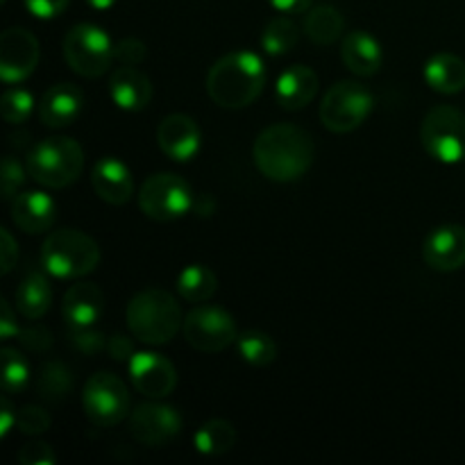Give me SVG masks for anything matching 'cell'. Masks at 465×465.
Listing matches in <instances>:
<instances>
[{"label":"cell","mask_w":465,"mask_h":465,"mask_svg":"<svg viewBox=\"0 0 465 465\" xmlns=\"http://www.w3.org/2000/svg\"><path fill=\"white\" fill-rule=\"evenodd\" d=\"M316 145L307 130L291 123L266 127L252 145L254 166L266 180L295 182L312 168Z\"/></svg>","instance_id":"cell-1"},{"label":"cell","mask_w":465,"mask_h":465,"mask_svg":"<svg viewBox=\"0 0 465 465\" xmlns=\"http://www.w3.org/2000/svg\"><path fill=\"white\" fill-rule=\"evenodd\" d=\"M266 66L257 53L236 50L218 59L207 75V94L218 107L243 109L262 95Z\"/></svg>","instance_id":"cell-2"},{"label":"cell","mask_w":465,"mask_h":465,"mask_svg":"<svg viewBox=\"0 0 465 465\" xmlns=\"http://www.w3.org/2000/svg\"><path fill=\"white\" fill-rule=\"evenodd\" d=\"M127 330L145 345L171 343L182 330V309L163 289H145L130 300L125 309Z\"/></svg>","instance_id":"cell-3"},{"label":"cell","mask_w":465,"mask_h":465,"mask_svg":"<svg viewBox=\"0 0 465 465\" xmlns=\"http://www.w3.org/2000/svg\"><path fill=\"white\" fill-rule=\"evenodd\" d=\"M100 248L80 230H54L41 245V266L57 280H80L98 268Z\"/></svg>","instance_id":"cell-4"},{"label":"cell","mask_w":465,"mask_h":465,"mask_svg":"<svg viewBox=\"0 0 465 465\" xmlns=\"http://www.w3.org/2000/svg\"><path fill=\"white\" fill-rule=\"evenodd\" d=\"M84 171L82 145L71 136L39 141L27 154V175L45 189H66Z\"/></svg>","instance_id":"cell-5"},{"label":"cell","mask_w":465,"mask_h":465,"mask_svg":"<svg viewBox=\"0 0 465 465\" xmlns=\"http://www.w3.org/2000/svg\"><path fill=\"white\" fill-rule=\"evenodd\" d=\"M375 107L371 89L354 80L336 82L325 95H322L318 116L321 123L334 134H348L363 125Z\"/></svg>","instance_id":"cell-6"},{"label":"cell","mask_w":465,"mask_h":465,"mask_svg":"<svg viewBox=\"0 0 465 465\" xmlns=\"http://www.w3.org/2000/svg\"><path fill=\"white\" fill-rule=\"evenodd\" d=\"M420 141L436 162H465V114L452 104H436L422 121Z\"/></svg>","instance_id":"cell-7"},{"label":"cell","mask_w":465,"mask_h":465,"mask_svg":"<svg viewBox=\"0 0 465 465\" xmlns=\"http://www.w3.org/2000/svg\"><path fill=\"white\" fill-rule=\"evenodd\" d=\"M64 59L82 77H100L114 59L112 36L94 23H80L64 36Z\"/></svg>","instance_id":"cell-8"},{"label":"cell","mask_w":465,"mask_h":465,"mask_svg":"<svg viewBox=\"0 0 465 465\" xmlns=\"http://www.w3.org/2000/svg\"><path fill=\"white\" fill-rule=\"evenodd\" d=\"M193 191L189 182L175 173H154L141 184L139 209L157 223H171L193 209Z\"/></svg>","instance_id":"cell-9"},{"label":"cell","mask_w":465,"mask_h":465,"mask_svg":"<svg viewBox=\"0 0 465 465\" xmlns=\"http://www.w3.org/2000/svg\"><path fill=\"white\" fill-rule=\"evenodd\" d=\"M82 407L95 427H116L130 411V395L121 377L114 372H95L82 391Z\"/></svg>","instance_id":"cell-10"},{"label":"cell","mask_w":465,"mask_h":465,"mask_svg":"<svg viewBox=\"0 0 465 465\" xmlns=\"http://www.w3.org/2000/svg\"><path fill=\"white\" fill-rule=\"evenodd\" d=\"M184 331L186 343L193 350L204 354H216L230 348L239 339V330L232 318L223 307H212V304H200L198 309L184 318Z\"/></svg>","instance_id":"cell-11"},{"label":"cell","mask_w":465,"mask_h":465,"mask_svg":"<svg viewBox=\"0 0 465 465\" xmlns=\"http://www.w3.org/2000/svg\"><path fill=\"white\" fill-rule=\"evenodd\" d=\"M184 427L180 411L171 404H141L130 416V434L145 448H163L171 443Z\"/></svg>","instance_id":"cell-12"},{"label":"cell","mask_w":465,"mask_h":465,"mask_svg":"<svg viewBox=\"0 0 465 465\" xmlns=\"http://www.w3.org/2000/svg\"><path fill=\"white\" fill-rule=\"evenodd\" d=\"M39 66V39L25 27H9L0 35V77L5 84L27 80Z\"/></svg>","instance_id":"cell-13"},{"label":"cell","mask_w":465,"mask_h":465,"mask_svg":"<svg viewBox=\"0 0 465 465\" xmlns=\"http://www.w3.org/2000/svg\"><path fill=\"white\" fill-rule=\"evenodd\" d=\"M127 372L132 386L150 400L168 398L177 386L175 366L157 352H136L127 363Z\"/></svg>","instance_id":"cell-14"},{"label":"cell","mask_w":465,"mask_h":465,"mask_svg":"<svg viewBox=\"0 0 465 465\" xmlns=\"http://www.w3.org/2000/svg\"><path fill=\"white\" fill-rule=\"evenodd\" d=\"M157 145L173 162H191L203 148V130L186 114H168L157 127Z\"/></svg>","instance_id":"cell-15"},{"label":"cell","mask_w":465,"mask_h":465,"mask_svg":"<svg viewBox=\"0 0 465 465\" xmlns=\"http://www.w3.org/2000/svg\"><path fill=\"white\" fill-rule=\"evenodd\" d=\"M422 259L430 268L452 272L465 266V227L440 225L422 243Z\"/></svg>","instance_id":"cell-16"},{"label":"cell","mask_w":465,"mask_h":465,"mask_svg":"<svg viewBox=\"0 0 465 465\" xmlns=\"http://www.w3.org/2000/svg\"><path fill=\"white\" fill-rule=\"evenodd\" d=\"M82 112H84V94L75 84H68V82H59V84L50 86L41 95L39 107H36L39 121L45 127H53V130H64V127L73 125Z\"/></svg>","instance_id":"cell-17"},{"label":"cell","mask_w":465,"mask_h":465,"mask_svg":"<svg viewBox=\"0 0 465 465\" xmlns=\"http://www.w3.org/2000/svg\"><path fill=\"white\" fill-rule=\"evenodd\" d=\"M91 186L103 203L112 207H123L130 203L134 193V180L132 171L116 157H103L95 162L91 171Z\"/></svg>","instance_id":"cell-18"},{"label":"cell","mask_w":465,"mask_h":465,"mask_svg":"<svg viewBox=\"0 0 465 465\" xmlns=\"http://www.w3.org/2000/svg\"><path fill=\"white\" fill-rule=\"evenodd\" d=\"M57 218V203L45 191H23L12 198V221L25 234L50 230Z\"/></svg>","instance_id":"cell-19"},{"label":"cell","mask_w":465,"mask_h":465,"mask_svg":"<svg viewBox=\"0 0 465 465\" xmlns=\"http://www.w3.org/2000/svg\"><path fill=\"white\" fill-rule=\"evenodd\" d=\"M109 98L123 112H141L153 100V82L136 66H118L109 77Z\"/></svg>","instance_id":"cell-20"},{"label":"cell","mask_w":465,"mask_h":465,"mask_svg":"<svg viewBox=\"0 0 465 465\" xmlns=\"http://www.w3.org/2000/svg\"><path fill=\"white\" fill-rule=\"evenodd\" d=\"M318 94V75L304 64H293L275 82V100L286 112H300Z\"/></svg>","instance_id":"cell-21"},{"label":"cell","mask_w":465,"mask_h":465,"mask_svg":"<svg viewBox=\"0 0 465 465\" xmlns=\"http://www.w3.org/2000/svg\"><path fill=\"white\" fill-rule=\"evenodd\" d=\"M64 321L75 327L98 325L104 313V295L91 282H80L66 291L62 302Z\"/></svg>","instance_id":"cell-22"},{"label":"cell","mask_w":465,"mask_h":465,"mask_svg":"<svg viewBox=\"0 0 465 465\" xmlns=\"http://www.w3.org/2000/svg\"><path fill=\"white\" fill-rule=\"evenodd\" d=\"M341 59L354 75L372 77L381 68L384 53H381V44L371 32L354 30L345 35L341 44Z\"/></svg>","instance_id":"cell-23"},{"label":"cell","mask_w":465,"mask_h":465,"mask_svg":"<svg viewBox=\"0 0 465 465\" xmlns=\"http://www.w3.org/2000/svg\"><path fill=\"white\" fill-rule=\"evenodd\" d=\"M427 86L436 94L454 95L465 89V62L459 54L452 53H439L425 64Z\"/></svg>","instance_id":"cell-24"},{"label":"cell","mask_w":465,"mask_h":465,"mask_svg":"<svg viewBox=\"0 0 465 465\" xmlns=\"http://www.w3.org/2000/svg\"><path fill=\"white\" fill-rule=\"evenodd\" d=\"M14 300H16V309L23 318H27V321H39V318H44L48 313L50 304H53V286H50L45 275L30 272L18 284Z\"/></svg>","instance_id":"cell-25"},{"label":"cell","mask_w":465,"mask_h":465,"mask_svg":"<svg viewBox=\"0 0 465 465\" xmlns=\"http://www.w3.org/2000/svg\"><path fill=\"white\" fill-rule=\"evenodd\" d=\"M345 30V18L334 5H316L304 18V35L316 45H331L341 39Z\"/></svg>","instance_id":"cell-26"},{"label":"cell","mask_w":465,"mask_h":465,"mask_svg":"<svg viewBox=\"0 0 465 465\" xmlns=\"http://www.w3.org/2000/svg\"><path fill=\"white\" fill-rule=\"evenodd\" d=\"M236 440H239L236 427L230 420H223V418L207 420L193 436L195 450L204 457H223V454L232 452Z\"/></svg>","instance_id":"cell-27"},{"label":"cell","mask_w":465,"mask_h":465,"mask_svg":"<svg viewBox=\"0 0 465 465\" xmlns=\"http://www.w3.org/2000/svg\"><path fill=\"white\" fill-rule=\"evenodd\" d=\"M218 289V277L212 268L203 263H191L177 275V293L186 302H209Z\"/></svg>","instance_id":"cell-28"},{"label":"cell","mask_w":465,"mask_h":465,"mask_svg":"<svg viewBox=\"0 0 465 465\" xmlns=\"http://www.w3.org/2000/svg\"><path fill=\"white\" fill-rule=\"evenodd\" d=\"M73 389V375L62 361H45L36 377V393L45 402H62Z\"/></svg>","instance_id":"cell-29"},{"label":"cell","mask_w":465,"mask_h":465,"mask_svg":"<svg viewBox=\"0 0 465 465\" xmlns=\"http://www.w3.org/2000/svg\"><path fill=\"white\" fill-rule=\"evenodd\" d=\"M300 30L291 18H272L262 32V48L271 57H284L298 45Z\"/></svg>","instance_id":"cell-30"},{"label":"cell","mask_w":465,"mask_h":465,"mask_svg":"<svg viewBox=\"0 0 465 465\" xmlns=\"http://www.w3.org/2000/svg\"><path fill=\"white\" fill-rule=\"evenodd\" d=\"M236 350H239L241 359L254 368H266L277 359L275 341L257 330H248L243 331V334H239V339H236Z\"/></svg>","instance_id":"cell-31"},{"label":"cell","mask_w":465,"mask_h":465,"mask_svg":"<svg viewBox=\"0 0 465 465\" xmlns=\"http://www.w3.org/2000/svg\"><path fill=\"white\" fill-rule=\"evenodd\" d=\"M0 361H3V389L7 395L21 393L30 384V363L18 350L3 348L0 350Z\"/></svg>","instance_id":"cell-32"},{"label":"cell","mask_w":465,"mask_h":465,"mask_svg":"<svg viewBox=\"0 0 465 465\" xmlns=\"http://www.w3.org/2000/svg\"><path fill=\"white\" fill-rule=\"evenodd\" d=\"M0 109H3V118L9 125H21L35 112V98L27 89H7L0 100Z\"/></svg>","instance_id":"cell-33"},{"label":"cell","mask_w":465,"mask_h":465,"mask_svg":"<svg viewBox=\"0 0 465 465\" xmlns=\"http://www.w3.org/2000/svg\"><path fill=\"white\" fill-rule=\"evenodd\" d=\"M50 413L44 407H35V404H27V407L18 409L16 411V430L25 436H36L44 434L50 430Z\"/></svg>","instance_id":"cell-34"},{"label":"cell","mask_w":465,"mask_h":465,"mask_svg":"<svg viewBox=\"0 0 465 465\" xmlns=\"http://www.w3.org/2000/svg\"><path fill=\"white\" fill-rule=\"evenodd\" d=\"M68 339H71V343L75 345L82 354H98L103 352V350H107V339H104L103 331L95 330V325L91 327L68 325Z\"/></svg>","instance_id":"cell-35"},{"label":"cell","mask_w":465,"mask_h":465,"mask_svg":"<svg viewBox=\"0 0 465 465\" xmlns=\"http://www.w3.org/2000/svg\"><path fill=\"white\" fill-rule=\"evenodd\" d=\"M25 182V168L21 166L16 157L7 154L3 162V168H0V184H3V198L12 200L14 195L18 193V189Z\"/></svg>","instance_id":"cell-36"},{"label":"cell","mask_w":465,"mask_h":465,"mask_svg":"<svg viewBox=\"0 0 465 465\" xmlns=\"http://www.w3.org/2000/svg\"><path fill=\"white\" fill-rule=\"evenodd\" d=\"M18 463L21 465H54L57 463V454L44 440H30L18 452Z\"/></svg>","instance_id":"cell-37"},{"label":"cell","mask_w":465,"mask_h":465,"mask_svg":"<svg viewBox=\"0 0 465 465\" xmlns=\"http://www.w3.org/2000/svg\"><path fill=\"white\" fill-rule=\"evenodd\" d=\"M145 57H148V48H145L143 41L134 39V36L118 41L114 45V59H118L123 66H139L145 62Z\"/></svg>","instance_id":"cell-38"},{"label":"cell","mask_w":465,"mask_h":465,"mask_svg":"<svg viewBox=\"0 0 465 465\" xmlns=\"http://www.w3.org/2000/svg\"><path fill=\"white\" fill-rule=\"evenodd\" d=\"M18 343L30 352H45L53 345V334L44 325H32L18 331Z\"/></svg>","instance_id":"cell-39"},{"label":"cell","mask_w":465,"mask_h":465,"mask_svg":"<svg viewBox=\"0 0 465 465\" xmlns=\"http://www.w3.org/2000/svg\"><path fill=\"white\" fill-rule=\"evenodd\" d=\"M68 3H71V0H25V7L35 18L50 21V18L66 12Z\"/></svg>","instance_id":"cell-40"},{"label":"cell","mask_w":465,"mask_h":465,"mask_svg":"<svg viewBox=\"0 0 465 465\" xmlns=\"http://www.w3.org/2000/svg\"><path fill=\"white\" fill-rule=\"evenodd\" d=\"M18 262V245L14 241L12 232L9 230H0V272L3 275H9L14 271Z\"/></svg>","instance_id":"cell-41"},{"label":"cell","mask_w":465,"mask_h":465,"mask_svg":"<svg viewBox=\"0 0 465 465\" xmlns=\"http://www.w3.org/2000/svg\"><path fill=\"white\" fill-rule=\"evenodd\" d=\"M107 352L114 361L130 363V359L134 357V348H132V341L123 334H114L112 339H107Z\"/></svg>","instance_id":"cell-42"},{"label":"cell","mask_w":465,"mask_h":465,"mask_svg":"<svg viewBox=\"0 0 465 465\" xmlns=\"http://www.w3.org/2000/svg\"><path fill=\"white\" fill-rule=\"evenodd\" d=\"M21 327H18L16 318H14L12 307L7 300H0V339L9 341L12 336H18Z\"/></svg>","instance_id":"cell-43"},{"label":"cell","mask_w":465,"mask_h":465,"mask_svg":"<svg viewBox=\"0 0 465 465\" xmlns=\"http://www.w3.org/2000/svg\"><path fill=\"white\" fill-rule=\"evenodd\" d=\"M14 425H16V411H14L12 402L3 398V402H0V439H5Z\"/></svg>","instance_id":"cell-44"},{"label":"cell","mask_w":465,"mask_h":465,"mask_svg":"<svg viewBox=\"0 0 465 465\" xmlns=\"http://www.w3.org/2000/svg\"><path fill=\"white\" fill-rule=\"evenodd\" d=\"M268 3L282 14H302L312 7L313 0H268Z\"/></svg>","instance_id":"cell-45"},{"label":"cell","mask_w":465,"mask_h":465,"mask_svg":"<svg viewBox=\"0 0 465 465\" xmlns=\"http://www.w3.org/2000/svg\"><path fill=\"white\" fill-rule=\"evenodd\" d=\"M114 3H116V0H86V5L94 9H98V12H104V9L114 7Z\"/></svg>","instance_id":"cell-46"},{"label":"cell","mask_w":465,"mask_h":465,"mask_svg":"<svg viewBox=\"0 0 465 465\" xmlns=\"http://www.w3.org/2000/svg\"><path fill=\"white\" fill-rule=\"evenodd\" d=\"M0 3H5V0H0Z\"/></svg>","instance_id":"cell-47"}]
</instances>
